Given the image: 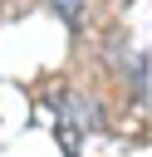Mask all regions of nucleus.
<instances>
[{
    "instance_id": "nucleus-1",
    "label": "nucleus",
    "mask_w": 152,
    "mask_h": 157,
    "mask_svg": "<svg viewBox=\"0 0 152 157\" xmlns=\"http://www.w3.org/2000/svg\"><path fill=\"white\" fill-rule=\"evenodd\" d=\"M78 5H83V0H54V10H59L64 20H78Z\"/></svg>"
}]
</instances>
